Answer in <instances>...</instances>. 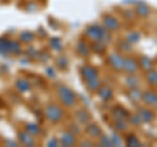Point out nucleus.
Listing matches in <instances>:
<instances>
[{
  "label": "nucleus",
  "mask_w": 157,
  "mask_h": 147,
  "mask_svg": "<svg viewBox=\"0 0 157 147\" xmlns=\"http://www.w3.org/2000/svg\"><path fill=\"white\" fill-rule=\"evenodd\" d=\"M85 133L89 138L98 139L102 134H104V131H102L100 125L96 124V122H88V124L85 125Z\"/></svg>",
  "instance_id": "nucleus-8"
},
{
  "label": "nucleus",
  "mask_w": 157,
  "mask_h": 147,
  "mask_svg": "<svg viewBox=\"0 0 157 147\" xmlns=\"http://www.w3.org/2000/svg\"><path fill=\"white\" fill-rule=\"evenodd\" d=\"M9 53L12 54H20L21 53V46H20V43L17 41H9Z\"/></svg>",
  "instance_id": "nucleus-33"
},
{
  "label": "nucleus",
  "mask_w": 157,
  "mask_h": 147,
  "mask_svg": "<svg viewBox=\"0 0 157 147\" xmlns=\"http://www.w3.org/2000/svg\"><path fill=\"white\" fill-rule=\"evenodd\" d=\"M139 83H140V79L136 75H127V77L124 79V84H126V87L128 88V89L130 88L139 87Z\"/></svg>",
  "instance_id": "nucleus-23"
},
{
  "label": "nucleus",
  "mask_w": 157,
  "mask_h": 147,
  "mask_svg": "<svg viewBox=\"0 0 157 147\" xmlns=\"http://www.w3.org/2000/svg\"><path fill=\"white\" fill-rule=\"evenodd\" d=\"M111 142H113V145L114 146H117V147H119V146H122L123 145V141H122V138L119 137V133L118 131H114V133L111 134Z\"/></svg>",
  "instance_id": "nucleus-35"
},
{
  "label": "nucleus",
  "mask_w": 157,
  "mask_h": 147,
  "mask_svg": "<svg viewBox=\"0 0 157 147\" xmlns=\"http://www.w3.org/2000/svg\"><path fill=\"white\" fill-rule=\"evenodd\" d=\"M45 117L50 122L56 124V122H60L63 120V117H64V110H63V108L60 105L51 102V104H48L45 108Z\"/></svg>",
  "instance_id": "nucleus-3"
},
{
  "label": "nucleus",
  "mask_w": 157,
  "mask_h": 147,
  "mask_svg": "<svg viewBox=\"0 0 157 147\" xmlns=\"http://www.w3.org/2000/svg\"><path fill=\"white\" fill-rule=\"evenodd\" d=\"M96 92H97V96L100 97L102 101H105V102L111 101L113 97H114V92H113V89L109 85H102L101 84V87L98 88Z\"/></svg>",
  "instance_id": "nucleus-11"
},
{
  "label": "nucleus",
  "mask_w": 157,
  "mask_h": 147,
  "mask_svg": "<svg viewBox=\"0 0 157 147\" xmlns=\"http://www.w3.org/2000/svg\"><path fill=\"white\" fill-rule=\"evenodd\" d=\"M86 83V88H88V91H90V92H96L98 88L101 87V80L98 79V77H94V79H92V80H88L85 81Z\"/></svg>",
  "instance_id": "nucleus-26"
},
{
  "label": "nucleus",
  "mask_w": 157,
  "mask_h": 147,
  "mask_svg": "<svg viewBox=\"0 0 157 147\" xmlns=\"http://www.w3.org/2000/svg\"><path fill=\"white\" fill-rule=\"evenodd\" d=\"M0 53H9V41L8 40H0Z\"/></svg>",
  "instance_id": "nucleus-36"
},
{
  "label": "nucleus",
  "mask_w": 157,
  "mask_h": 147,
  "mask_svg": "<svg viewBox=\"0 0 157 147\" xmlns=\"http://www.w3.org/2000/svg\"><path fill=\"white\" fill-rule=\"evenodd\" d=\"M85 37L88 40L93 41H101L109 45V43L113 41V36L111 32L106 30L104 25H100V24H92V25L86 26L85 29Z\"/></svg>",
  "instance_id": "nucleus-1"
},
{
  "label": "nucleus",
  "mask_w": 157,
  "mask_h": 147,
  "mask_svg": "<svg viewBox=\"0 0 157 147\" xmlns=\"http://www.w3.org/2000/svg\"><path fill=\"white\" fill-rule=\"evenodd\" d=\"M18 141L20 143L26 145V146H34L36 145V139L32 134H29L28 131H18Z\"/></svg>",
  "instance_id": "nucleus-17"
},
{
  "label": "nucleus",
  "mask_w": 157,
  "mask_h": 147,
  "mask_svg": "<svg viewBox=\"0 0 157 147\" xmlns=\"http://www.w3.org/2000/svg\"><path fill=\"white\" fill-rule=\"evenodd\" d=\"M118 50L121 53H130L132 50V43H130L127 40H121L118 42Z\"/></svg>",
  "instance_id": "nucleus-27"
},
{
  "label": "nucleus",
  "mask_w": 157,
  "mask_h": 147,
  "mask_svg": "<svg viewBox=\"0 0 157 147\" xmlns=\"http://www.w3.org/2000/svg\"><path fill=\"white\" fill-rule=\"evenodd\" d=\"M135 13H136V16H139V17H143V18H145V17H148L149 14H151V12H152V9L147 6L145 3H143V2H139L136 4V7H135Z\"/></svg>",
  "instance_id": "nucleus-15"
},
{
  "label": "nucleus",
  "mask_w": 157,
  "mask_h": 147,
  "mask_svg": "<svg viewBox=\"0 0 157 147\" xmlns=\"http://www.w3.org/2000/svg\"><path fill=\"white\" fill-rule=\"evenodd\" d=\"M123 16L127 18V20H132L135 16H136V13L134 9H124L123 11Z\"/></svg>",
  "instance_id": "nucleus-37"
},
{
  "label": "nucleus",
  "mask_w": 157,
  "mask_h": 147,
  "mask_svg": "<svg viewBox=\"0 0 157 147\" xmlns=\"http://www.w3.org/2000/svg\"><path fill=\"white\" fill-rule=\"evenodd\" d=\"M20 41L24 43H30L34 41V34L32 32H22L20 34Z\"/></svg>",
  "instance_id": "nucleus-32"
},
{
  "label": "nucleus",
  "mask_w": 157,
  "mask_h": 147,
  "mask_svg": "<svg viewBox=\"0 0 157 147\" xmlns=\"http://www.w3.org/2000/svg\"><path fill=\"white\" fill-rule=\"evenodd\" d=\"M46 72H47V74H48V75H50L51 77H55V76H56V74L54 72V70H52V68H47V70H46Z\"/></svg>",
  "instance_id": "nucleus-42"
},
{
  "label": "nucleus",
  "mask_w": 157,
  "mask_h": 147,
  "mask_svg": "<svg viewBox=\"0 0 157 147\" xmlns=\"http://www.w3.org/2000/svg\"><path fill=\"white\" fill-rule=\"evenodd\" d=\"M98 145L102 147H114V145H113V142H111V138L105 134H102L100 138H98Z\"/></svg>",
  "instance_id": "nucleus-30"
},
{
  "label": "nucleus",
  "mask_w": 157,
  "mask_h": 147,
  "mask_svg": "<svg viewBox=\"0 0 157 147\" xmlns=\"http://www.w3.org/2000/svg\"><path fill=\"white\" fill-rule=\"evenodd\" d=\"M137 70H139V63L135 58L132 57H124V63H123V71L127 75H136Z\"/></svg>",
  "instance_id": "nucleus-6"
},
{
  "label": "nucleus",
  "mask_w": 157,
  "mask_h": 147,
  "mask_svg": "<svg viewBox=\"0 0 157 147\" xmlns=\"http://www.w3.org/2000/svg\"><path fill=\"white\" fill-rule=\"evenodd\" d=\"M16 87L18 91L21 92H26V91H30V84L26 79H17L16 80Z\"/></svg>",
  "instance_id": "nucleus-29"
},
{
  "label": "nucleus",
  "mask_w": 157,
  "mask_h": 147,
  "mask_svg": "<svg viewBox=\"0 0 157 147\" xmlns=\"http://www.w3.org/2000/svg\"><path fill=\"white\" fill-rule=\"evenodd\" d=\"M107 63H109L115 71H118V72L123 71V63H124L123 54L119 53V51H114V53L109 54V57H107Z\"/></svg>",
  "instance_id": "nucleus-4"
},
{
  "label": "nucleus",
  "mask_w": 157,
  "mask_h": 147,
  "mask_svg": "<svg viewBox=\"0 0 157 147\" xmlns=\"http://www.w3.org/2000/svg\"><path fill=\"white\" fill-rule=\"evenodd\" d=\"M145 80L149 85L152 87H157V71L151 68V70L145 71Z\"/></svg>",
  "instance_id": "nucleus-21"
},
{
  "label": "nucleus",
  "mask_w": 157,
  "mask_h": 147,
  "mask_svg": "<svg viewBox=\"0 0 157 147\" xmlns=\"http://www.w3.org/2000/svg\"><path fill=\"white\" fill-rule=\"evenodd\" d=\"M50 45H51L52 49H55V50H62V43L58 38H52V40L50 41Z\"/></svg>",
  "instance_id": "nucleus-38"
},
{
  "label": "nucleus",
  "mask_w": 157,
  "mask_h": 147,
  "mask_svg": "<svg viewBox=\"0 0 157 147\" xmlns=\"http://www.w3.org/2000/svg\"><path fill=\"white\" fill-rule=\"evenodd\" d=\"M56 96L60 104L66 108H73L76 104H77V97L75 95V92L68 85H64V84H60L58 88H56Z\"/></svg>",
  "instance_id": "nucleus-2"
},
{
  "label": "nucleus",
  "mask_w": 157,
  "mask_h": 147,
  "mask_svg": "<svg viewBox=\"0 0 157 147\" xmlns=\"http://www.w3.org/2000/svg\"><path fill=\"white\" fill-rule=\"evenodd\" d=\"M128 114H130V112L121 105H115L110 109V116L114 120H127Z\"/></svg>",
  "instance_id": "nucleus-12"
},
{
  "label": "nucleus",
  "mask_w": 157,
  "mask_h": 147,
  "mask_svg": "<svg viewBox=\"0 0 157 147\" xmlns=\"http://www.w3.org/2000/svg\"><path fill=\"white\" fill-rule=\"evenodd\" d=\"M127 122H128V125H132V126H140L143 122H141V118L139 117L137 113H130L128 117H127Z\"/></svg>",
  "instance_id": "nucleus-28"
},
{
  "label": "nucleus",
  "mask_w": 157,
  "mask_h": 147,
  "mask_svg": "<svg viewBox=\"0 0 157 147\" xmlns=\"http://www.w3.org/2000/svg\"><path fill=\"white\" fill-rule=\"evenodd\" d=\"M37 57L39 58V61H41V62H46V61L48 59V54H47V53H41L39 55L37 54Z\"/></svg>",
  "instance_id": "nucleus-41"
},
{
  "label": "nucleus",
  "mask_w": 157,
  "mask_h": 147,
  "mask_svg": "<svg viewBox=\"0 0 157 147\" xmlns=\"http://www.w3.org/2000/svg\"><path fill=\"white\" fill-rule=\"evenodd\" d=\"M102 22H104V26H105L106 30H109L111 33L119 30V26H121L119 21H118L114 16H111V14H109V13H105L104 16H102Z\"/></svg>",
  "instance_id": "nucleus-5"
},
{
  "label": "nucleus",
  "mask_w": 157,
  "mask_h": 147,
  "mask_svg": "<svg viewBox=\"0 0 157 147\" xmlns=\"http://www.w3.org/2000/svg\"><path fill=\"white\" fill-rule=\"evenodd\" d=\"M141 96H143V92L139 89V87L130 88V91H128V99H130L132 102H135V104L140 102V101H141Z\"/></svg>",
  "instance_id": "nucleus-19"
},
{
  "label": "nucleus",
  "mask_w": 157,
  "mask_h": 147,
  "mask_svg": "<svg viewBox=\"0 0 157 147\" xmlns=\"http://www.w3.org/2000/svg\"><path fill=\"white\" fill-rule=\"evenodd\" d=\"M25 130L28 131L29 134H32L33 137H38V135H41V133H42V129H41V126H39L38 124H28L26 127H25Z\"/></svg>",
  "instance_id": "nucleus-25"
},
{
  "label": "nucleus",
  "mask_w": 157,
  "mask_h": 147,
  "mask_svg": "<svg viewBox=\"0 0 157 147\" xmlns=\"http://www.w3.org/2000/svg\"><path fill=\"white\" fill-rule=\"evenodd\" d=\"M106 43L101 42V41H93L92 42V46H90V50L94 51L96 54H104L106 50Z\"/></svg>",
  "instance_id": "nucleus-24"
},
{
  "label": "nucleus",
  "mask_w": 157,
  "mask_h": 147,
  "mask_svg": "<svg viewBox=\"0 0 157 147\" xmlns=\"http://www.w3.org/2000/svg\"><path fill=\"white\" fill-rule=\"evenodd\" d=\"M70 131H72L73 134L77 135V134H80L81 130H80V126H78L77 124H71V125H70Z\"/></svg>",
  "instance_id": "nucleus-39"
},
{
  "label": "nucleus",
  "mask_w": 157,
  "mask_h": 147,
  "mask_svg": "<svg viewBox=\"0 0 157 147\" xmlns=\"http://www.w3.org/2000/svg\"><path fill=\"white\" fill-rule=\"evenodd\" d=\"M59 145H60V142H59L56 138H52V139H50L47 142V146H50V147H56Z\"/></svg>",
  "instance_id": "nucleus-40"
},
{
  "label": "nucleus",
  "mask_w": 157,
  "mask_h": 147,
  "mask_svg": "<svg viewBox=\"0 0 157 147\" xmlns=\"http://www.w3.org/2000/svg\"><path fill=\"white\" fill-rule=\"evenodd\" d=\"M137 114L141 118V122H145V124H148V122H152L155 120V112L151 109L149 106H144V108H139V110H137Z\"/></svg>",
  "instance_id": "nucleus-13"
},
{
  "label": "nucleus",
  "mask_w": 157,
  "mask_h": 147,
  "mask_svg": "<svg viewBox=\"0 0 157 147\" xmlns=\"http://www.w3.org/2000/svg\"><path fill=\"white\" fill-rule=\"evenodd\" d=\"M80 145H81V146H92L93 143H92V142H90V141H82V142H81V143H80Z\"/></svg>",
  "instance_id": "nucleus-43"
},
{
  "label": "nucleus",
  "mask_w": 157,
  "mask_h": 147,
  "mask_svg": "<svg viewBox=\"0 0 157 147\" xmlns=\"http://www.w3.org/2000/svg\"><path fill=\"white\" fill-rule=\"evenodd\" d=\"M126 40L128 41L130 43H137L140 41V33L139 32H135V30H131L128 34H127V37H126Z\"/></svg>",
  "instance_id": "nucleus-31"
},
{
  "label": "nucleus",
  "mask_w": 157,
  "mask_h": 147,
  "mask_svg": "<svg viewBox=\"0 0 157 147\" xmlns=\"http://www.w3.org/2000/svg\"><path fill=\"white\" fill-rule=\"evenodd\" d=\"M137 63H139V66L141 67L143 71H148L151 68H153V61L147 55H141L139 58V61H137Z\"/></svg>",
  "instance_id": "nucleus-18"
},
{
  "label": "nucleus",
  "mask_w": 157,
  "mask_h": 147,
  "mask_svg": "<svg viewBox=\"0 0 157 147\" xmlns=\"http://www.w3.org/2000/svg\"><path fill=\"white\" fill-rule=\"evenodd\" d=\"M76 51L78 55H81V57H89V54H90V46L88 45V42L84 41V40H80L77 43H76Z\"/></svg>",
  "instance_id": "nucleus-16"
},
{
  "label": "nucleus",
  "mask_w": 157,
  "mask_h": 147,
  "mask_svg": "<svg viewBox=\"0 0 157 147\" xmlns=\"http://www.w3.org/2000/svg\"><path fill=\"white\" fill-rule=\"evenodd\" d=\"M128 122H127V120H114V122H113V127H114V130L118 131V133H123V131H126L127 129H128Z\"/></svg>",
  "instance_id": "nucleus-22"
},
{
  "label": "nucleus",
  "mask_w": 157,
  "mask_h": 147,
  "mask_svg": "<svg viewBox=\"0 0 157 147\" xmlns=\"http://www.w3.org/2000/svg\"><path fill=\"white\" fill-rule=\"evenodd\" d=\"M141 100H143V102L149 106V108H157V93L155 91H144L143 92V96H141Z\"/></svg>",
  "instance_id": "nucleus-10"
},
{
  "label": "nucleus",
  "mask_w": 157,
  "mask_h": 147,
  "mask_svg": "<svg viewBox=\"0 0 157 147\" xmlns=\"http://www.w3.org/2000/svg\"><path fill=\"white\" fill-rule=\"evenodd\" d=\"M124 143H126V146H130V147H140V146H141L140 139L137 138V135L134 134V133H131V134H127V135H126Z\"/></svg>",
  "instance_id": "nucleus-20"
},
{
  "label": "nucleus",
  "mask_w": 157,
  "mask_h": 147,
  "mask_svg": "<svg viewBox=\"0 0 157 147\" xmlns=\"http://www.w3.org/2000/svg\"><path fill=\"white\" fill-rule=\"evenodd\" d=\"M75 120L77 121L78 125H86L92 120L90 112H88L86 109H78L75 113Z\"/></svg>",
  "instance_id": "nucleus-14"
},
{
  "label": "nucleus",
  "mask_w": 157,
  "mask_h": 147,
  "mask_svg": "<svg viewBox=\"0 0 157 147\" xmlns=\"http://www.w3.org/2000/svg\"><path fill=\"white\" fill-rule=\"evenodd\" d=\"M56 66L59 68H62V70H66V68L68 67V58L62 55V57H58L56 58Z\"/></svg>",
  "instance_id": "nucleus-34"
},
{
  "label": "nucleus",
  "mask_w": 157,
  "mask_h": 147,
  "mask_svg": "<svg viewBox=\"0 0 157 147\" xmlns=\"http://www.w3.org/2000/svg\"><path fill=\"white\" fill-rule=\"evenodd\" d=\"M80 75L84 81L92 80V79H94V77H98V68H96L94 66H90V65H84L80 68Z\"/></svg>",
  "instance_id": "nucleus-7"
},
{
  "label": "nucleus",
  "mask_w": 157,
  "mask_h": 147,
  "mask_svg": "<svg viewBox=\"0 0 157 147\" xmlns=\"http://www.w3.org/2000/svg\"><path fill=\"white\" fill-rule=\"evenodd\" d=\"M62 146H66V147H70V146H75L77 143V137L76 134H73L72 131H63L62 135H60V139H59Z\"/></svg>",
  "instance_id": "nucleus-9"
}]
</instances>
